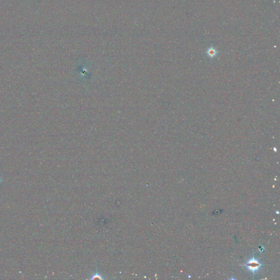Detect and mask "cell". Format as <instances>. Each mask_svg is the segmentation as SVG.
I'll return each instance as SVG.
<instances>
[{
	"label": "cell",
	"mask_w": 280,
	"mask_h": 280,
	"mask_svg": "<svg viewBox=\"0 0 280 280\" xmlns=\"http://www.w3.org/2000/svg\"><path fill=\"white\" fill-rule=\"evenodd\" d=\"M260 266H261L260 263H259V262L257 260L255 259L254 258L252 259L249 261L247 264V268L250 270L252 271L253 272L258 270Z\"/></svg>",
	"instance_id": "6da1fadb"
},
{
	"label": "cell",
	"mask_w": 280,
	"mask_h": 280,
	"mask_svg": "<svg viewBox=\"0 0 280 280\" xmlns=\"http://www.w3.org/2000/svg\"><path fill=\"white\" fill-rule=\"evenodd\" d=\"M206 53L209 58H213L215 57H216L217 55L218 54V52L216 48H214L213 47H211L208 49Z\"/></svg>",
	"instance_id": "7a4b0ae2"
},
{
	"label": "cell",
	"mask_w": 280,
	"mask_h": 280,
	"mask_svg": "<svg viewBox=\"0 0 280 280\" xmlns=\"http://www.w3.org/2000/svg\"><path fill=\"white\" fill-rule=\"evenodd\" d=\"M2 179L1 177H0V184L2 183Z\"/></svg>",
	"instance_id": "3957f363"
}]
</instances>
